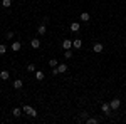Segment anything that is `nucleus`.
<instances>
[{"instance_id": "obj_1", "label": "nucleus", "mask_w": 126, "mask_h": 124, "mask_svg": "<svg viewBox=\"0 0 126 124\" xmlns=\"http://www.w3.org/2000/svg\"><path fill=\"white\" fill-rule=\"evenodd\" d=\"M67 70V64H59L57 67H52V74L57 76V74H64Z\"/></svg>"}, {"instance_id": "obj_2", "label": "nucleus", "mask_w": 126, "mask_h": 124, "mask_svg": "<svg viewBox=\"0 0 126 124\" xmlns=\"http://www.w3.org/2000/svg\"><path fill=\"white\" fill-rule=\"evenodd\" d=\"M22 109H24V112H25V114H29L30 117H35V116H37V111H35L32 106H29V104H25Z\"/></svg>"}, {"instance_id": "obj_3", "label": "nucleus", "mask_w": 126, "mask_h": 124, "mask_svg": "<svg viewBox=\"0 0 126 124\" xmlns=\"http://www.w3.org/2000/svg\"><path fill=\"white\" fill-rule=\"evenodd\" d=\"M111 111H113V109H111V106H109V102H103V104H101V112H103V114H111Z\"/></svg>"}, {"instance_id": "obj_4", "label": "nucleus", "mask_w": 126, "mask_h": 124, "mask_svg": "<svg viewBox=\"0 0 126 124\" xmlns=\"http://www.w3.org/2000/svg\"><path fill=\"white\" fill-rule=\"evenodd\" d=\"M109 106H111L113 111H116V109H119V106H121V101L119 99H111L109 101Z\"/></svg>"}, {"instance_id": "obj_5", "label": "nucleus", "mask_w": 126, "mask_h": 124, "mask_svg": "<svg viewBox=\"0 0 126 124\" xmlns=\"http://www.w3.org/2000/svg\"><path fill=\"white\" fill-rule=\"evenodd\" d=\"M62 49H64V50H67V49H72V40L66 39V40L62 42Z\"/></svg>"}, {"instance_id": "obj_6", "label": "nucleus", "mask_w": 126, "mask_h": 124, "mask_svg": "<svg viewBox=\"0 0 126 124\" xmlns=\"http://www.w3.org/2000/svg\"><path fill=\"white\" fill-rule=\"evenodd\" d=\"M103 49H104V45H103V44H99V42L93 45V50H94L96 54H99V52H103Z\"/></svg>"}, {"instance_id": "obj_7", "label": "nucleus", "mask_w": 126, "mask_h": 124, "mask_svg": "<svg viewBox=\"0 0 126 124\" xmlns=\"http://www.w3.org/2000/svg\"><path fill=\"white\" fill-rule=\"evenodd\" d=\"M20 47H22V44H20V42H12V45H10V49H12L14 52H19Z\"/></svg>"}, {"instance_id": "obj_8", "label": "nucleus", "mask_w": 126, "mask_h": 124, "mask_svg": "<svg viewBox=\"0 0 126 124\" xmlns=\"http://www.w3.org/2000/svg\"><path fill=\"white\" fill-rule=\"evenodd\" d=\"M22 112H24V109H22V107H14V111H12V114L15 116V117H20Z\"/></svg>"}, {"instance_id": "obj_9", "label": "nucleus", "mask_w": 126, "mask_h": 124, "mask_svg": "<svg viewBox=\"0 0 126 124\" xmlns=\"http://www.w3.org/2000/svg\"><path fill=\"white\" fill-rule=\"evenodd\" d=\"M30 45H32V49H39L40 47V40L39 39H32V40H30Z\"/></svg>"}, {"instance_id": "obj_10", "label": "nucleus", "mask_w": 126, "mask_h": 124, "mask_svg": "<svg viewBox=\"0 0 126 124\" xmlns=\"http://www.w3.org/2000/svg\"><path fill=\"white\" fill-rule=\"evenodd\" d=\"M79 19H81V22H89L91 17H89V14H87V12H82V14L79 15Z\"/></svg>"}, {"instance_id": "obj_11", "label": "nucleus", "mask_w": 126, "mask_h": 124, "mask_svg": "<svg viewBox=\"0 0 126 124\" xmlns=\"http://www.w3.org/2000/svg\"><path fill=\"white\" fill-rule=\"evenodd\" d=\"M79 29H81L79 22H72V24H71V32H79Z\"/></svg>"}, {"instance_id": "obj_12", "label": "nucleus", "mask_w": 126, "mask_h": 124, "mask_svg": "<svg viewBox=\"0 0 126 124\" xmlns=\"http://www.w3.org/2000/svg\"><path fill=\"white\" fill-rule=\"evenodd\" d=\"M12 86H14V89H22V86H24V82H22L20 79H15Z\"/></svg>"}, {"instance_id": "obj_13", "label": "nucleus", "mask_w": 126, "mask_h": 124, "mask_svg": "<svg viewBox=\"0 0 126 124\" xmlns=\"http://www.w3.org/2000/svg\"><path fill=\"white\" fill-rule=\"evenodd\" d=\"M9 77H10V72H9V70H2V72H0V79H2V81H7Z\"/></svg>"}, {"instance_id": "obj_14", "label": "nucleus", "mask_w": 126, "mask_h": 124, "mask_svg": "<svg viewBox=\"0 0 126 124\" xmlns=\"http://www.w3.org/2000/svg\"><path fill=\"white\" fill-rule=\"evenodd\" d=\"M72 47L74 49H81L82 47V40H81V39H76V40L72 42Z\"/></svg>"}, {"instance_id": "obj_15", "label": "nucleus", "mask_w": 126, "mask_h": 124, "mask_svg": "<svg viewBox=\"0 0 126 124\" xmlns=\"http://www.w3.org/2000/svg\"><path fill=\"white\" fill-rule=\"evenodd\" d=\"M37 34H39V35H46V24L39 25V29H37Z\"/></svg>"}, {"instance_id": "obj_16", "label": "nucleus", "mask_w": 126, "mask_h": 124, "mask_svg": "<svg viewBox=\"0 0 126 124\" xmlns=\"http://www.w3.org/2000/svg\"><path fill=\"white\" fill-rule=\"evenodd\" d=\"M44 77H46V74H44L42 70H37V72H35V79H37V81H44Z\"/></svg>"}, {"instance_id": "obj_17", "label": "nucleus", "mask_w": 126, "mask_h": 124, "mask_svg": "<svg viewBox=\"0 0 126 124\" xmlns=\"http://www.w3.org/2000/svg\"><path fill=\"white\" fill-rule=\"evenodd\" d=\"M49 66H50V67H57L59 66V60H57V59H50V60H49Z\"/></svg>"}, {"instance_id": "obj_18", "label": "nucleus", "mask_w": 126, "mask_h": 124, "mask_svg": "<svg viewBox=\"0 0 126 124\" xmlns=\"http://www.w3.org/2000/svg\"><path fill=\"white\" fill-rule=\"evenodd\" d=\"M10 5H12V0H2V7H5V9H9Z\"/></svg>"}, {"instance_id": "obj_19", "label": "nucleus", "mask_w": 126, "mask_h": 124, "mask_svg": "<svg viewBox=\"0 0 126 124\" xmlns=\"http://www.w3.org/2000/svg\"><path fill=\"white\" fill-rule=\"evenodd\" d=\"M86 124H97V119H96V117H87Z\"/></svg>"}, {"instance_id": "obj_20", "label": "nucleus", "mask_w": 126, "mask_h": 124, "mask_svg": "<svg viewBox=\"0 0 126 124\" xmlns=\"http://www.w3.org/2000/svg\"><path fill=\"white\" fill-rule=\"evenodd\" d=\"M64 57L66 59H72V50H71V49H67V50L64 52Z\"/></svg>"}, {"instance_id": "obj_21", "label": "nucleus", "mask_w": 126, "mask_h": 124, "mask_svg": "<svg viewBox=\"0 0 126 124\" xmlns=\"http://www.w3.org/2000/svg\"><path fill=\"white\" fill-rule=\"evenodd\" d=\"M5 52H7V45H5V44H2V45H0V55H3Z\"/></svg>"}, {"instance_id": "obj_22", "label": "nucleus", "mask_w": 126, "mask_h": 124, "mask_svg": "<svg viewBox=\"0 0 126 124\" xmlns=\"http://www.w3.org/2000/svg\"><path fill=\"white\" fill-rule=\"evenodd\" d=\"M27 70H29V72H35V66H34V64H29V66H27Z\"/></svg>"}, {"instance_id": "obj_23", "label": "nucleus", "mask_w": 126, "mask_h": 124, "mask_svg": "<svg viewBox=\"0 0 126 124\" xmlns=\"http://www.w3.org/2000/svg\"><path fill=\"white\" fill-rule=\"evenodd\" d=\"M14 35H15L14 32H7V39H9V40H12V39H14Z\"/></svg>"}, {"instance_id": "obj_24", "label": "nucleus", "mask_w": 126, "mask_h": 124, "mask_svg": "<svg viewBox=\"0 0 126 124\" xmlns=\"http://www.w3.org/2000/svg\"><path fill=\"white\" fill-rule=\"evenodd\" d=\"M79 119H82V121H86V119H87V112H82V114H81V117H79Z\"/></svg>"}, {"instance_id": "obj_25", "label": "nucleus", "mask_w": 126, "mask_h": 124, "mask_svg": "<svg viewBox=\"0 0 126 124\" xmlns=\"http://www.w3.org/2000/svg\"><path fill=\"white\" fill-rule=\"evenodd\" d=\"M0 7H2V3H0Z\"/></svg>"}]
</instances>
